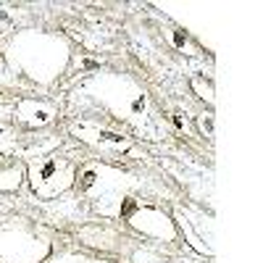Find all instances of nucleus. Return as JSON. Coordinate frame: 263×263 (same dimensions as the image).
I'll return each instance as SVG.
<instances>
[{
    "label": "nucleus",
    "mask_w": 263,
    "mask_h": 263,
    "mask_svg": "<svg viewBox=\"0 0 263 263\" xmlns=\"http://www.w3.org/2000/svg\"><path fill=\"white\" fill-rule=\"evenodd\" d=\"M77 95L90 98L100 108H105L116 121L126 124L135 135L145 140H161V119L150 103L147 90L129 74H92L87 82L79 84Z\"/></svg>",
    "instance_id": "1"
},
{
    "label": "nucleus",
    "mask_w": 263,
    "mask_h": 263,
    "mask_svg": "<svg viewBox=\"0 0 263 263\" xmlns=\"http://www.w3.org/2000/svg\"><path fill=\"white\" fill-rule=\"evenodd\" d=\"M27 182V163L11 161V163H0V195H13L24 187Z\"/></svg>",
    "instance_id": "11"
},
{
    "label": "nucleus",
    "mask_w": 263,
    "mask_h": 263,
    "mask_svg": "<svg viewBox=\"0 0 263 263\" xmlns=\"http://www.w3.org/2000/svg\"><path fill=\"white\" fill-rule=\"evenodd\" d=\"M79 239L87 245V248H92V250H116L121 245V237L116 229L111 227H103V224H90V227H84L79 229Z\"/></svg>",
    "instance_id": "10"
},
{
    "label": "nucleus",
    "mask_w": 263,
    "mask_h": 263,
    "mask_svg": "<svg viewBox=\"0 0 263 263\" xmlns=\"http://www.w3.org/2000/svg\"><path fill=\"white\" fill-rule=\"evenodd\" d=\"M6 61L11 71L37 87H53L71 63V45L63 34L21 29L8 40Z\"/></svg>",
    "instance_id": "2"
},
{
    "label": "nucleus",
    "mask_w": 263,
    "mask_h": 263,
    "mask_svg": "<svg viewBox=\"0 0 263 263\" xmlns=\"http://www.w3.org/2000/svg\"><path fill=\"white\" fill-rule=\"evenodd\" d=\"M77 161L53 150L27 161V184L40 200H55L77 184Z\"/></svg>",
    "instance_id": "5"
},
{
    "label": "nucleus",
    "mask_w": 263,
    "mask_h": 263,
    "mask_svg": "<svg viewBox=\"0 0 263 263\" xmlns=\"http://www.w3.org/2000/svg\"><path fill=\"white\" fill-rule=\"evenodd\" d=\"M77 184L82 190V195L90 197L92 208L105 216L114 218L119 203L124 197H129L142 182L132 174L111 166V163H100V161H90L82 168H77Z\"/></svg>",
    "instance_id": "3"
},
{
    "label": "nucleus",
    "mask_w": 263,
    "mask_h": 263,
    "mask_svg": "<svg viewBox=\"0 0 263 263\" xmlns=\"http://www.w3.org/2000/svg\"><path fill=\"white\" fill-rule=\"evenodd\" d=\"M53 239L27 218H8L0 224V263H45Z\"/></svg>",
    "instance_id": "4"
},
{
    "label": "nucleus",
    "mask_w": 263,
    "mask_h": 263,
    "mask_svg": "<svg viewBox=\"0 0 263 263\" xmlns=\"http://www.w3.org/2000/svg\"><path fill=\"white\" fill-rule=\"evenodd\" d=\"M69 132L84 142L87 147H92L100 156H121V153L132 150V140L124 135L121 129L111 126V124H103L98 119H79L69 124Z\"/></svg>",
    "instance_id": "7"
},
{
    "label": "nucleus",
    "mask_w": 263,
    "mask_h": 263,
    "mask_svg": "<svg viewBox=\"0 0 263 263\" xmlns=\"http://www.w3.org/2000/svg\"><path fill=\"white\" fill-rule=\"evenodd\" d=\"M171 218H174V224H177V232L184 237V242H187L192 250H197L200 255H208V258L213 255V248L200 237V232H197V227H195V221H192V216H190V208H184V205L174 208Z\"/></svg>",
    "instance_id": "9"
},
{
    "label": "nucleus",
    "mask_w": 263,
    "mask_h": 263,
    "mask_svg": "<svg viewBox=\"0 0 263 263\" xmlns=\"http://www.w3.org/2000/svg\"><path fill=\"white\" fill-rule=\"evenodd\" d=\"M192 90L197 92V98H200V100H205L208 105H213L216 98H213V84H211V82L203 84V79H197V77H195V79H192Z\"/></svg>",
    "instance_id": "14"
},
{
    "label": "nucleus",
    "mask_w": 263,
    "mask_h": 263,
    "mask_svg": "<svg viewBox=\"0 0 263 263\" xmlns=\"http://www.w3.org/2000/svg\"><path fill=\"white\" fill-rule=\"evenodd\" d=\"M114 218H124L129 229H135L137 234L147 237V239H156V242H177V224L168 211L153 205V203H145V200H137L135 195L124 197L119 203Z\"/></svg>",
    "instance_id": "6"
},
{
    "label": "nucleus",
    "mask_w": 263,
    "mask_h": 263,
    "mask_svg": "<svg viewBox=\"0 0 263 263\" xmlns=\"http://www.w3.org/2000/svg\"><path fill=\"white\" fill-rule=\"evenodd\" d=\"M58 103L48 100V98H18L13 105V119L29 129V132H40L48 129L58 121Z\"/></svg>",
    "instance_id": "8"
},
{
    "label": "nucleus",
    "mask_w": 263,
    "mask_h": 263,
    "mask_svg": "<svg viewBox=\"0 0 263 263\" xmlns=\"http://www.w3.org/2000/svg\"><path fill=\"white\" fill-rule=\"evenodd\" d=\"M45 263H116L111 258H100V255H92V253H82V250H53Z\"/></svg>",
    "instance_id": "12"
},
{
    "label": "nucleus",
    "mask_w": 263,
    "mask_h": 263,
    "mask_svg": "<svg viewBox=\"0 0 263 263\" xmlns=\"http://www.w3.org/2000/svg\"><path fill=\"white\" fill-rule=\"evenodd\" d=\"M168 40L177 45L179 50H187V53H195V45L190 42V34L187 32H182V29H171L168 32Z\"/></svg>",
    "instance_id": "13"
},
{
    "label": "nucleus",
    "mask_w": 263,
    "mask_h": 263,
    "mask_svg": "<svg viewBox=\"0 0 263 263\" xmlns=\"http://www.w3.org/2000/svg\"><path fill=\"white\" fill-rule=\"evenodd\" d=\"M11 213H13V203L0 195V216H11Z\"/></svg>",
    "instance_id": "16"
},
{
    "label": "nucleus",
    "mask_w": 263,
    "mask_h": 263,
    "mask_svg": "<svg viewBox=\"0 0 263 263\" xmlns=\"http://www.w3.org/2000/svg\"><path fill=\"white\" fill-rule=\"evenodd\" d=\"M132 263H161V258L153 253V250H135V255H132Z\"/></svg>",
    "instance_id": "15"
}]
</instances>
